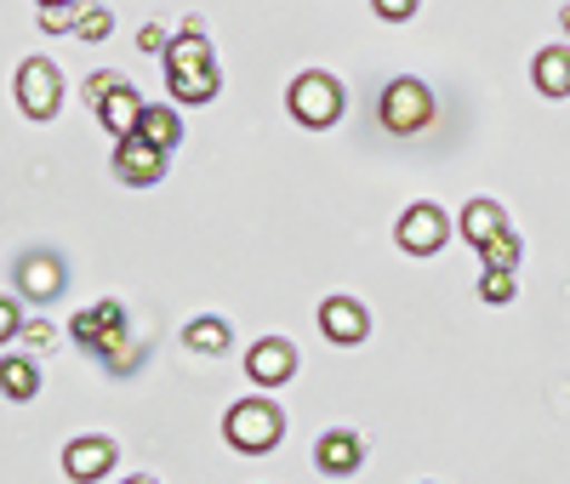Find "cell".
I'll use <instances>...</instances> for the list:
<instances>
[{"label":"cell","mask_w":570,"mask_h":484,"mask_svg":"<svg viewBox=\"0 0 570 484\" xmlns=\"http://www.w3.org/2000/svg\"><path fill=\"white\" fill-rule=\"evenodd\" d=\"M166 86H171L177 103H212V97H217L223 75L212 63V40L200 29L171 34V46H166Z\"/></svg>","instance_id":"1"},{"label":"cell","mask_w":570,"mask_h":484,"mask_svg":"<svg viewBox=\"0 0 570 484\" xmlns=\"http://www.w3.org/2000/svg\"><path fill=\"white\" fill-rule=\"evenodd\" d=\"M69 336L86 348V354H98L109 371H131L137 359L126 354L131 343H126V308L120 303H91V308H80L75 319H69Z\"/></svg>","instance_id":"2"},{"label":"cell","mask_w":570,"mask_h":484,"mask_svg":"<svg viewBox=\"0 0 570 484\" xmlns=\"http://www.w3.org/2000/svg\"><path fill=\"white\" fill-rule=\"evenodd\" d=\"M279 433H285V416L268 399H240V405H228V416H223V439L240 456H268L279 445Z\"/></svg>","instance_id":"3"},{"label":"cell","mask_w":570,"mask_h":484,"mask_svg":"<svg viewBox=\"0 0 570 484\" xmlns=\"http://www.w3.org/2000/svg\"><path fill=\"white\" fill-rule=\"evenodd\" d=\"M285 109H292L297 126L325 131V126H337V115H343V86L331 75H320V69H308V75L292 80V91H285Z\"/></svg>","instance_id":"4"},{"label":"cell","mask_w":570,"mask_h":484,"mask_svg":"<svg viewBox=\"0 0 570 484\" xmlns=\"http://www.w3.org/2000/svg\"><path fill=\"white\" fill-rule=\"evenodd\" d=\"M58 103H63V75H58V63L23 58V69H18V109H23L29 120H52Z\"/></svg>","instance_id":"5"},{"label":"cell","mask_w":570,"mask_h":484,"mask_svg":"<svg viewBox=\"0 0 570 484\" xmlns=\"http://www.w3.org/2000/svg\"><path fill=\"white\" fill-rule=\"evenodd\" d=\"M428 120H434V97H428L422 80H394V86L383 91V126H389L394 137H416Z\"/></svg>","instance_id":"6"},{"label":"cell","mask_w":570,"mask_h":484,"mask_svg":"<svg viewBox=\"0 0 570 484\" xmlns=\"http://www.w3.org/2000/svg\"><path fill=\"white\" fill-rule=\"evenodd\" d=\"M115 177L126 188H155L166 177V149H155L149 137H115Z\"/></svg>","instance_id":"7"},{"label":"cell","mask_w":570,"mask_h":484,"mask_svg":"<svg viewBox=\"0 0 570 484\" xmlns=\"http://www.w3.org/2000/svg\"><path fill=\"white\" fill-rule=\"evenodd\" d=\"M445 234H451V223H445V211L440 206H411L400 223H394V239H400V251L405 257H434L440 246H445Z\"/></svg>","instance_id":"8"},{"label":"cell","mask_w":570,"mask_h":484,"mask_svg":"<svg viewBox=\"0 0 570 484\" xmlns=\"http://www.w3.org/2000/svg\"><path fill=\"white\" fill-rule=\"evenodd\" d=\"M109 467H115V439H104V433H86V439L63 445V473L75 484H98Z\"/></svg>","instance_id":"9"},{"label":"cell","mask_w":570,"mask_h":484,"mask_svg":"<svg viewBox=\"0 0 570 484\" xmlns=\"http://www.w3.org/2000/svg\"><path fill=\"white\" fill-rule=\"evenodd\" d=\"M246 376L257 387H279V382H292L297 376V348L285 343V336H263V343L246 354Z\"/></svg>","instance_id":"10"},{"label":"cell","mask_w":570,"mask_h":484,"mask_svg":"<svg viewBox=\"0 0 570 484\" xmlns=\"http://www.w3.org/2000/svg\"><path fill=\"white\" fill-rule=\"evenodd\" d=\"M320 330H325L337 348H354V343H365L371 314H365V303H354V297H325V303H320Z\"/></svg>","instance_id":"11"},{"label":"cell","mask_w":570,"mask_h":484,"mask_svg":"<svg viewBox=\"0 0 570 484\" xmlns=\"http://www.w3.org/2000/svg\"><path fill=\"white\" fill-rule=\"evenodd\" d=\"M314 462H320V473H331V478H348V473L365 462V439H360V433H348V427H331L325 439L314 445Z\"/></svg>","instance_id":"12"},{"label":"cell","mask_w":570,"mask_h":484,"mask_svg":"<svg viewBox=\"0 0 570 484\" xmlns=\"http://www.w3.org/2000/svg\"><path fill=\"white\" fill-rule=\"evenodd\" d=\"M91 109H98V120H104V131H115V137H131L137 131V115H142V103H137V91L126 86V80H115L104 97H98V103H91Z\"/></svg>","instance_id":"13"},{"label":"cell","mask_w":570,"mask_h":484,"mask_svg":"<svg viewBox=\"0 0 570 484\" xmlns=\"http://www.w3.org/2000/svg\"><path fill=\"white\" fill-rule=\"evenodd\" d=\"M456 228H462L468 246L480 251V246H491L497 234H508V217H502V206H497V200H468V206H462V217H456Z\"/></svg>","instance_id":"14"},{"label":"cell","mask_w":570,"mask_h":484,"mask_svg":"<svg viewBox=\"0 0 570 484\" xmlns=\"http://www.w3.org/2000/svg\"><path fill=\"white\" fill-rule=\"evenodd\" d=\"M531 80H537L542 97H570V52L564 46H542L531 58Z\"/></svg>","instance_id":"15"},{"label":"cell","mask_w":570,"mask_h":484,"mask_svg":"<svg viewBox=\"0 0 570 484\" xmlns=\"http://www.w3.org/2000/svg\"><path fill=\"white\" fill-rule=\"evenodd\" d=\"M18 285H23L29 303H52L58 290H63V263L58 257H29L23 274H18Z\"/></svg>","instance_id":"16"},{"label":"cell","mask_w":570,"mask_h":484,"mask_svg":"<svg viewBox=\"0 0 570 484\" xmlns=\"http://www.w3.org/2000/svg\"><path fill=\"white\" fill-rule=\"evenodd\" d=\"M0 394H7L12 405H23V399H35V394H40V371H35V359H29V354L0 359Z\"/></svg>","instance_id":"17"},{"label":"cell","mask_w":570,"mask_h":484,"mask_svg":"<svg viewBox=\"0 0 570 484\" xmlns=\"http://www.w3.org/2000/svg\"><path fill=\"white\" fill-rule=\"evenodd\" d=\"M137 137H149L155 142V149H177V142H183V120L171 115V109H160V103H142V115H137Z\"/></svg>","instance_id":"18"},{"label":"cell","mask_w":570,"mask_h":484,"mask_svg":"<svg viewBox=\"0 0 570 484\" xmlns=\"http://www.w3.org/2000/svg\"><path fill=\"white\" fill-rule=\"evenodd\" d=\"M228 319H217V314H200V319H188V330H183V348H195V354H223L228 348Z\"/></svg>","instance_id":"19"},{"label":"cell","mask_w":570,"mask_h":484,"mask_svg":"<svg viewBox=\"0 0 570 484\" xmlns=\"http://www.w3.org/2000/svg\"><path fill=\"white\" fill-rule=\"evenodd\" d=\"M480 303H491V308L513 303V268H485L480 274Z\"/></svg>","instance_id":"20"},{"label":"cell","mask_w":570,"mask_h":484,"mask_svg":"<svg viewBox=\"0 0 570 484\" xmlns=\"http://www.w3.org/2000/svg\"><path fill=\"white\" fill-rule=\"evenodd\" d=\"M480 257H485V268H519V234L513 228L497 234L491 246H480Z\"/></svg>","instance_id":"21"},{"label":"cell","mask_w":570,"mask_h":484,"mask_svg":"<svg viewBox=\"0 0 570 484\" xmlns=\"http://www.w3.org/2000/svg\"><path fill=\"white\" fill-rule=\"evenodd\" d=\"M75 34H80V40H109V12H104V7L80 12V18H75Z\"/></svg>","instance_id":"22"},{"label":"cell","mask_w":570,"mask_h":484,"mask_svg":"<svg viewBox=\"0 0 570 484\" xmlns=\"http://www.w3.org/2000/svg\"><path fill=\"white\" fill-rule=\"evenodd\" d=\"M12 336H23V314L12 297H0V343H12Z\"/></svg>","instance_id":"23"},{"label":"cell","mask_w":570,"mask_h":484,"mask_svg":"<svg viewBox=\"0 0 570 484\" xmlns=\"http://www.w3.org/2000/svg\"><path fill=\"white\" fill-rule=\"evenodd\" d=\"M376 7V18H389V23H405L411 12H416V0H371Z\"/></svg>","instance_id":"24"},{"label":"cell","mask_w":570,"mask_h":484,"mask_svg":"<svg viewBox=\"0 0 570 484\" xmlns=\"http://www.w3.org/2000/svg\"><path fill=\"white\" fill-rule=\"evenodd\" d=\"M137 46H142V52H166V46H171V34H166L160 23H149V29H137Z\"/></svg>","instance_id":"25"},{"label":"cell","mask_w":570,"mask_h":484,"mask_svg":"<svg viewBox=\"0 0 570 484\" xmlns=\"http://www.w3.org/2000/svg\"><path fill=\"white\" fill-rule=\"evenodd\" d=\"M23 343H29V348H52V325H46V319L23 325Z\"/></svg>","instance_id":"26"},{"label":"cell","mask_w":570,"mask_h":484,"mask_svg":"<svg viewBox=\"0 0 570 484\" xmlns=\"http://www.w3.org/2000/svg\"><path fill=\"white\" fill-rule=\"evenodd\" d=\"M115 80H120L115 69H104V75H91V80H86V103H98V97H104V91H109Z\"/></svg>","instance_id":"27"},{"label":"cell","mask_w":570,"mask_h":484,"mask_svg":"<svg viewBox=\"0 0 570 484\" xmlns=\"http://www.w3.org/2000/svg\"><path fill=\"white\" fill-rule=\"evenodd\" d=\"M35 7H75V0H35Z\"/></svg>","instance_id":"28"},{"label":"cell","mask_w":570,"mask_h":484,"mask_svg":"<svg viewBox=\"0 0 570 484\" xmlns=\"http://www.w3.org/2000/svg\"><path fill=\"white\" fill-rule=\"evenodd\" d=\"M126 484H155V478H126Z\"/></svg>","instance_id":"29"},{"label":"cell","mask_w":570,"mask_h":484,"mask_svg":"<svg viewBox=\"0 0 570 484\" xmlns=\"http://www.w3.org/2000/svg\"><path fill=\"white\" fill-rule=\"evenodd\" d=\"M564 34H570V7H564Z\"/></svg>","instance_id":"30"}]
</instances>
